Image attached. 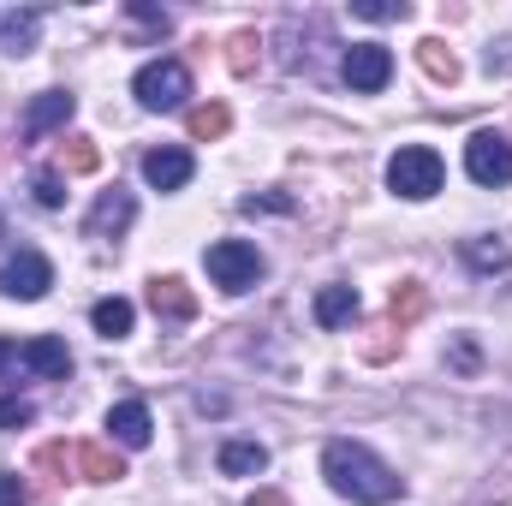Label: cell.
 <instances>
[{
  "label": "cell",
  "mask_w": 512,
  "mask_h": 506,
  "mask_svg": "<svg viewBox=\"0 0 512 506\" xmlns=\"http://www.w3.org/2000/svg\"><path fill=\"white\" fill-rule=\"evenodd\" d=\"M322 477H328L334 495H346V501H358V506L399 501V477H393V465L376 459L364 441H328V447H322Z\"/></svg>",
  "instance_id": "1"
},
{
  "label": "cell",
  "mask_w": 512,
  "mask_h": 506,
  "mask_svg": "<svg viewBox=\"0 0 512 506\" xmlns=\"http://www.w3.org/2000/svg\"><path fill=\"white\" fill-rule=\"evenodd\" d=\"M441 179H447V167H441V155L423 149V143H405V149L387 161V185H393L399 197H411V203H429V197L441 191Z\"/></svg>",
  "instance_id": "2"
},
{
  "label": "cell",
  "mask_w": 512,
  "mask_h": 506,
  "mask_svg": "<svg viewBox=\"0 0 512 506\" xmlns=\"http://www.w3.org/2000/svg\"><path fill=\"white\" fill-rule=\"evenodd\" d=\"M131 96H137L149 114H173V108H185V96H191V72H185L179 60H149V66L131 78Z\"/></svg>",
  "instance_id": "3"
},
{
  "label": "cell",
  "mask_w": 512,
  "mask_h": 506,
  "mask_svg": "<svg viewBox=\"0 0 512 506\" xmlns=\"http://www.w3.org/2000/svg\"><path fill=\"white\" fill-rule=\"evenodd\" d=\"M209 280L221 286V292H251L256 280H262V256H256V245H245V239H221V245H209Z\"/></svg>",
  "instance_id": "4"
},
{
  "label": "cell",
  "mask_w": 512,
  "mask_h": 506,
  "mask_svg": "<svg viewBox=\"0 0 512 506\" xmlns=\"http://www.w3.org/2000/svg\"><path fill=\"white\" fill-rule=\"evenodd\" d=\"M465 173L477 185H512V143L501 131H471L465 143Z\"/></svg>",
  "instance_id": "5"
},
{
  "label": "cell",
  "mask_w": 512,
  "mask_h": 506,
  "mask_svg": "<svg viewBox=\"0 0 512 506\" xmlns=\"http://www.w3.org/2000/svg\"><path fill=\"white\" fill-rule=\"evenodd\" d=\"M54 286V262L42 251H18L6 268H0V292L6 298H18V304H30V298H42Z\"/></svg>",
  "instance_id": "6"
},
{
  "label": "cell",
  "mask_w": 512,
  "mask_h": 506,
  "mask_svg": "<svg viewBox=\"0 0 512 506\" xmlns=\"http://www.w3.org/2000/svg\"><path fill=\"white\" fill-rule=\"evenodd\" d=\"M340 72H346V84L358 96H376V90H387V78H393V54H387L382 42H352Z\"/></svg>",
  "instance_id": "7"
},
{
  "label": "cell",
  "mask_w": 512,
  "mask_h": 506,
  "mask_svg": "<svg viewBox=\"0 0 512 506\" xmlns=\"http://www.w3.org/2000/svg\"><path fill=\"white\" fill-rule=\"evenodd\" d=\"M191 173H197V161H191V149H179V143H167V149H149V155H143V179H149L155 191H185V185H191Z\"/></svg>",
  "instance_id": "8"
},
{
  "label": "cell",
  "mask_w": 512,
  "mask_h": 506,
  "mask_svg": "<svg viewBox=\"0 0 512 506\" xmlns=\"http://www.w3.org/2000/svg\"><path fill=\"white\" fill-rule=\"evenodd\" d=\"M72 114H78V96H72V90H42V96L24 108V137H48V131L66 126Z\"/></svg>",
  "instance_id": "9"
},
{
  "label": "cell",
  "mask_w": 512,
  "mask_h": 506,
  "mask_svg": "<svg viewBox=\"0 0 512 506\" xmlns=\"http://www.w3.org/2000/svg\"><path fill=\"white\" fill-rule=\"evenodd\" d=\"M108 435H114L120 447H131V453L149 447V441H155V417H149V405H143V399H120V405L108 411Z\"/></svg>",
  "instance_id": "10"
},
{
  "label": "cell",
  "mask_w": 512,
  "mask_h": 506,
  "mask_svg": "<svg viewBox=\"0 0 512 506\" xmlns=\"http://www.w3.org/2000/svg\"><path fill=\"white\" fill-rule=\"evenodd\" d=\"M149 310L167 316V322H191V316H197V292H191L179 274H155V280H149Z\"/></svg>",
  "instance_id": "11"
},
{
  "label": "cell",
  "mask_w": 512,
  "mask_h": 506,
  "mask_svg": "<svg viewBox=\"0 0 512 506\" xmlns=\"http://www.w3.org/2000/svg\"><path fill=\"white\" fill-rule=\"evenodd\" d=\"M131 215H137L131 191L114 185V191H102V197H96V209H90V221H84V227H90V239H108V233H126Z\"/></svg>",
  "instance_id": "12"
},
{
  "label": "cell",
  "mask_w": 512,
  "mask_h": 506,
  "mask_svg": "<svg viewBox=\"0 0 512 506\" xmlns=\"http://www.w3.org/2000/svg\"><path fill=\"white\" fill-rule=\"evenodd\" d=\"M36 376L60 381L66 370H72V352H66V340H54V334H36V340H24V352H18Z\"/></svg>",
  "instance_id": "13"
},
{
  "label": "cell",
  "mask_w": 512,
  "mask_h": 506,
  "mask_svg": "<svg viewBox=\"0 0 512 506\" xmlns=\"http://www.w3.org/2000/svg\"><path fill=\"white\" fill-rule=\"evenodd\" d=\"M358 316V286H322L316 292V322L322 328H346Z\"/></svg>",
  "instance_id": "14"
},
{
  "label": "cell",
  "mask_w": 512,
  "mask_h": 506,
  "mask_svg": "<svg viewBox=\"0 0 512 506\" xmlns=\"http://www.w3.org/2000/svg\"><path fill=\"white\" fill-rule=\"evenodd\" d=\"M36 30H42V12H0V48L6 54H30L36 48Z\"/></svg>",
  "instance_id": "15"
},
{
  "label": "cell",
  "mask_w": 512,
  "mask_h": 506,
  "mask_svg": "<svg viewBox=\"0 0 512 506\" xmlns=\"http://www.w3.org/2000/svg\"><path fill=\"white\" fill-rule=\"evenodd\" d=\"M90 322H96L102 340H126L131 322H137V310H131V298H102V304L90 310Z\"/></svg>",
  "instance_id": "16"
},
{
  "label": "cell",
  "mask_w": 512,
  "mask_h": 506,
  "mask_svg": "<svg viewBox=\"0 0 512 506\" xmlns=\"http://www.w3.org/2000/svg\"><path fill=\"white\" fill-rule=\"evenodd\" d=\"M262 465H268V447L262 441H227L221 447V471L227 477H256Z\"/></svg>",
  "instance_id": "17"
},
{
  "label": "cell",
  "mask_w": 512,
  "mask_h": 506,
  "mask_svg": "<svg viewBox=\"0 0 512 506\" xmlns=\"http://www.w3.org/2000/svg\"><path fill=\"white\" fill-rule=\"evenodd\" d=\"M78 471H84V483H120L126 477L120 453H108V447H78Z\"/></svg>",
  "instance_id": "18"
},
{
  "label": "cell",
  "mask_w": 512,
  "mask_h": 506,
  "mask_svg": "<svg viewBox=\"0 0 512 506\" xmlns=\"http://www.w3.org/2000/svg\"><path fill=\"white\" fill-rule=\"evenodd\" d=\"M227 126H233V114H227L221 102H203V108H191V137H197V143H215V137H227Z\"/></svg>",
  "instance_id": "19"
},
{
  "label": "cell",
  "mask_w": 512,
  "mask_h": 506,
  "mask_svg": "<svg viewBox=\"0 0 512 506\" xmlns=\"http://www.w3.org/2000/svg\"><path fill=\"white\" fill-rule=\"evenodd\" d=\"M417 60H423V72H429L435 84H459V60H453V48L423 42V48H417Z\"/></svg>",
  "instance_id": "20"
},
{
  "label": "cell",
  "mask_w": 512,
  "mask_h": 506,
  "mask_svg": "<svg viewBox=\"0 0 512 506\" xmlns=\"http://www.w3.org/2000/svg\"><path fill=\"white\" fill-rule=\"evenodd\" d=\"M417 316H423V286L405 280V286L393 292V328H405V322H417Z\"/></svg>",
  "instance_id": "21"
},
{
  "label": "cell",
  "mask_w": 512,
  "mask_h": 506,
  "mask_svg": "<svg viewBox=\"0 0 512 506\" xmlns=\"http://www.w3.org/2000/svg\"><path fill=\"white\" fill-rule=\"evenodd\" d=\"M352 12H358V18H370V24H399V18H411V6H405V0H358Z\"/></svg>",
  "instance_id": "22"
},
{
  "label": "cell",
  "mask_w": 512,
  "mask_h": 506,
  "mask_svg": "<svg viewBox=\"0 0 512 506\" xmlns=\"http://www.w3.org/2000/svg\"><path fill=\"white\" fill-rule=\"evenodd\" d=\"M66 167H72V173H96V167H102V149H96L90 137H66Z\"/></svg>",
  "instance_id": "23"
},
{
  "label": "cell",
  "mask_w": 512,
  "mask_h": 506,
  "mask_svg": "<svg viewBox=\"0 0 512 506\" xmlns=\"http://www.w3.org/2000/svg\"><path fill=\"white\" fill-rule=\"evenodd\" d=\"M30 417H36V405H30V399H18V393H6V399H0V435H6V429H24Z\"/></svg>",
  "instance_id": "24"
},
{
  "label": "cell",
  "mask_w": 512,
  "mask_h": 506,
  "mask_svg": "<svg viewBox=\"0 0 512 506\" xmlns=\"http://www.w3.org/2000/svg\"><path fill=\"white\" fill-rule=\"evenodd\" d=\"M30 191H36V203H42V209H60V203H66V191H60V173H48V167L30 179Z\"/></svg>",
  "instance_id": "25"
},
{
  "label": "cell",
  "mask_w": 512,
  "mask_h": 506,
  "mask_svg": "<svg viewBox=\"0 0 512 506\" xmlns=\"http://www.w3.org/2000/svg\"><path fill=\"white\" fill-rule=\"evenodd\" d=\"M0 506H30V489L18 471H0Z\"/></svg>",
  "instance_id": "26"
},
{
  "label": "cell",
  "mask_w": 512,
  "mask_h": 506,
  "mask_svg": "<svg viewBox=\"0 0 512 506\" xmlns=\"http://www.w3.org/2000/svg\"><path fill=\"white\" fill-rule=\"evenodd\" d=\"M251 48H256V36H251V30H245V36H233V54H227V60H233V72H251V66H256V54H251Z\"/></svg>",
  "instance_id": "27"
},
{
  "label": "cell",
  "mask_w": 512,
  "mask_h": 506,
  "mask_svg": "<svg viewBox=\"0 0 512 506\" xmlns=\"http://www.w3.org/2000/svg\"><path fill=\"white\" fill-rule=\"evenodd\" d=\"M465 256H471L477 268H507V251H501V245H465Z\"/></svg>",
  "instance_id": "28"
},
{
  "label": "cell",
  "mask_w": 512,
  "mask_h": 506,
  "mask_svg": "<svg viewBox=\"0 0 512 506\" xmlns=\"http://www.w3.org/2000/svg\"><path fill=\"white\" fill-rule=\"evenodd\" d=\"M251 506H286V495H274V489H256Z\"/></svg>",
  "instance_id": "29"
},
{
  "label": "cell",
  "mask_w": 512,
  "mask_h": 506,
  "mask_svg": "<svg viewBox=\"0 0 512 506\" xmlns=\"http://www.w3.org/2000/svg\"><path fill=\"white\" fill-rule=\"evenodd\" d=\"M6 364H12V346H6V340H0V370H6Z\"/></svg>",
  "instance_id": "30"
}]
</instances>
